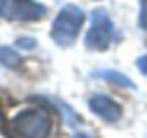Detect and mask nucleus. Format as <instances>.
Returning a JSON list of instances; mask_svg holds the SVG:
<instances>
[{
    "mask_svg": "<svg viewBox=\"0 0 147 138\" xmlns=\"http://www.w3.org/2000/svg\"><path fill=\"white\" fill-rule=\"evenodd\" d=\"M7 131L13 138H47L50 131V116L43 108H26L11 118Z\"/></svg>",
    "mask_w": 147,
    "mask_h": 138,
    "instance_id": "obj_1",
    "label": "nucleus"
},
{
    "mask_svg": "<svg viewBox=\"0 0 147 138\" xmlns=\"http://www.w3.org/2000/svg\"><path fill=\"white\" fill-rule=\"evenodd\" d=\"M84 22V11L78 6H69L61 7V11L56 15L52 24V39L60 47H69L75 43L80 28Z\"/></svg>",
    "mask_w": 147,
    "mask_h": 138,
    "instance_id": "obj_2",
    "label": "nucleus"
},
{
    "mask_svg": "<svg viewBox=\"0 0 147 138\" xmlns=\"http://www.w3.org/2000/svg\"><path fill=\"white\" fill-rule=\"evenodd\" d=\"M114 22L104 9H95L91 13V24L86 34V47L90 51H104L114 39Z\"/></svg>",
    "mask_w": 147,
    "mask_h": 138,
    "instance_id": "obj_3",
    "label": "nucleus"
},
{
    "mask_svg": "<svg viewBox=\"0 0 147 138\" xmlns=\"http://www.w3.org/2000/svg\"><path fill=\"white\" fill-rule=\"evenodd\" d=\"M47 7L34 0H0V17L9 21H37Z\"/></svg>",
    "mask_w": 147,
    "mask_h": 138,
    "instance_id": "obj_4",
    "label": "nucleus"
},
{
    "mask_svg": "<svg viewBox=\"0 0 147 138\" xmlns=\"http://www.w3.org/2000/svg\"><path fill=\"white\" fill-rule=\"evenodd\" d=\"M90 108L108 123H114L121 118V106L106 95H93L90 99Z\"/></svg>",
    "mask_w": 147,
    "mask_h": 138,
    "instance_id": "obj_5",
    "label": "nucleus"
},
{
    "mask_svg": "<svg viewBox=\"0 0 147 138\" xmlns=\"http://www.w3.org/2000/svg\"><path fill=\"white\" fill-rule=\"evenodd\" d=\"M19 62H21V56H19L13 49L0 47V64H4V66H7V67H15V66H19Z\"/></svg>",
    "mask_w": 147,
    "mask_h": 138,
    "instance_id": "obj_6",
    "label": "nucleus"
},
{
    "mask_svg": "<svg viewBox=\"0 0 147 138\" xmlns=\"http://www.w3.org/2000/svg\"><path fill=\"white\" fill-rule=\"evenodd\" d=\"M97 75L102 76V78H106V80H112L114 84H119V86L132 88V82H130L125 75H121V73H117V71H99Z\"/></svg>",
    "mask_w": 147,
    "mask_h": 138,
    "instance_id": "obj_7",
    "label": "nucleus"
},
{
    "mask_svg": "<svg viewBox=\"0 0 147 138\" xmlns=\"http://www.w3.org/2000/svg\"><path fill=\"white\" fill-rule=\"evenodd\" d=\"M140 24L142 28L147 30V0H142V15H140Z\"/></svg>",
    "mask_w": 147,
    "mask_h": 138,
    "instance_id": "obj_8",
    "label": "nucleus"
},
{
    "mask_svg": "<svg viewBox=\"0 0 147 138\" xmlns=\"http://www.w3.org/2000/svg\"><path fill=\"white\" fill-rule=\"evenodd\" d=\"M17 45H19V47H22V49H32V47H36V41L28 37V39H19Z\"/></svg>",
    "mask_w": 147,
    "mask_h": 138,
    "instance_id": "obj_9",
    "label": "nucleus"
},
{
    "mask_svg": "<svg viewBox=\"0 0 147 138\" xmlns=\"http://www.w3.org/2000/svg\"><path fill=\"white\" fill-rule=\"evenodd\" d=\"M138 69H140L144 75H147V56H144V58L138 60Z\"/></svg>",
    "mask_w": 147,
    "mask_h": 138,
    "instance_id": "obj_10",
    "label": "nucleus"
},
{
    "mask_svg": "<svg viewBox=\"0 0 147 138\" xmlns=\"http://www.w3.org/2000/svg\"><path fill=\"white\" fill-rule=\"evenodd\" d=\"M75 138H88V136H86V135H76Z\"/></svg>",
    "mask_w": 147,
    "mask_h": 138,
    "instance_id": "obj_11",
    "label": "nucleus"
}]
</instances>
